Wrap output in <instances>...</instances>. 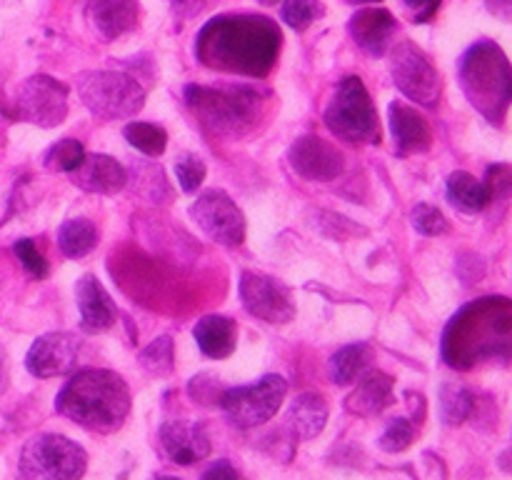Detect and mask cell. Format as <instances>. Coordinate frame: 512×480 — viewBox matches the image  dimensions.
Here are the masks:
<instances>
[{"label":"cell","instance_id":"35","mask_svg":"<svg viewBox=\"0 0 512 480\" xmlns=\"http://www.w3.org/2000/svg\"><path fill=\"white\" fill-rule=\"evenodd\" d=\"M208 168H205L203 158H198L195 153H180L175 158V178H178L183 193H195V190L203 185Z\"/></svg>","mask_w":512,"mask_h":480},{"label":"cell","instance_id":"42","mask_svg":"<svg viewBox=\"0 0 512 480\" xmlns=\"http://www.w3.org/2000/svg\"><path fill=\"white\" fill-rule=\"evenodd\" d=\"M200 480H243V475H240V470L230 460L220 458L203 470Z\"/></svg>","mask_w":512,"mask_h":480},{"label":"cell","instance_id":"12","mask_svg":"<svg viewBox=\"0 0 512 480\" xmlns=\"http://www.w3.org/2000/svg\"><path fill=\"white\" fill-rule=\"evenodd\" d=\"M190 218L215 243L235 248L245 240V215L225 190H205L190 205Z\"/></svg>","mask_w":512,"mask_h":480},{"label":"cell","instance_id":"3","mask_svg":"<svg viewBox=\"0 0 512 480\" xmlns=\"http://www.w3.org/2000/svg\"><path fill=\"white\" fill-rule=\"evenodd\" d=\"M55 413L93 433H115L130 413L128 383L115 370H78L60 388Z\"/></svg>","mask_w":512,"mask_h":480},{"label":"cell","instance_id":"26","mask_svg":"<svg viewBox=\"0 0 512 480\" xmlns=\"http://www.w3.org/2000/svg\"><path fill=\"white\" fill-rule=\"evenodd\" d=\"M475 403H478V395L470 388L458 383H443V388L438 393L440 420L448 428H458V425L468 423L473 418Z\"/></svg>","mask_w":512,"mask_h":480},{"label":"cell","instance_id":"4","mask_svg":"<svg viewBox=\"0 0 512 480\" xmlns=\"http://www.w3.org/2000/svg\"><path fill=\"white\" fill-rule=\"evenodd\" d=\"M190 113L215 135L245 138L253 133L273 105V93L258 85H195L185 88Z\"/></svg>","mask_w":512,"mask_h":480},{"label":"cell","instance_id":"32","mask_svg":"<svg viewBox=\"0 0 512 480\" xmlns=\"http://www.w3.org/2000/svg\"><path fill=\"white\" fill-rule=\"evenodd\" d=\"M85 158V148L80 140L65 138L58 140L55 145H50V150L45 153V168L55 170V173H73Z\"/></svg>","mask_w":512,"mask_h":480},{"label":"cell","instance_id":"20","mask_svg":"<svg viewBox=\"0 0 512 480\" xmlns=\"http://www.w3.org/2000/svg\"><path fill=\"white\" fill-rule=\"evenodd\" d=\"M70 178H73V185H78L85 193L115 195L128 185V170L110 155L85 153L83 163L70 173Z\"/></svg>","mask_w":512,"mask_h":480},{"label":"cell","instance_id":"6","mask_svg":"<svg viewBox=\"0 0 512 480\" xmlns=\"http://www.w3.org/2000/svg\"><path fill=\"white\" fill-rule=\"evenodd\" d=\"M323 118L330 133H335V138L345 140V143L378 145L383 138L373 98L363 80L355 75L340 80Z\"/></svg>","mask_w":512,"mask_h":480},{"label":"cell","instance_id":"27","mask_svg":"<svg viewBox=\"0 0 512 480\" xmlns=\"http://www.w3.org/2000/svg\"><path fill=\"white\" fill-rule=\"evenodd\" d=\"M98 245V228L88 218L65 220L58 230V248L65 258H85Z\"/></svg>","mask_w":512,"mask_h":480},{"label":"cell","instance_id":"44","mask_svg":"<svg viewBox=\"0 0 512 480\" xmlns=\"http://www.w3.org/2000/svg\"><path fill=\"white\" fill-rule=\"evenodd\" d=\"M405 398L410 400V410H413V423L415 425H420L425 420V413H428V410H425V398L420 393H413V390H408V393H405Z\"/></svg>","mask_w":512,"mask_h":480},{"label":"cell","instance_id":"47","mask_svg":"<svg viewBox=\"0 0 512 480\" xmlns=\"http://www.w3.org/2000/svg\"><path fill=\"white\" fill-rule=\"evenodd\" d=\"M258 3L268 5V8H270V5H278V3H283V0H258Z\"/></svg>","mask_w":512,"mask_h":480},{"label":"cell","instance_id":"39","mask_svg":"<svg viewBox=\"0 0 512 480\" xmlns=\"http://www.w3.org/2000/svg\"><path fill=\"white\" fill-rule=\"evenodd\" d=\"M190 398L200 405H208V408H215L220 403V395H223L225 388H218V380L210 378V375H198V378L190 380Z\"/></svg>","mask_w":512,"mask_h":480},{"label":"cell","instance_id":"11","mask_svg":"<svg viewBox=\"0 0 512 480\" xmlns=\"http://www.w3.org/2000/svg\"><path fill=\"white\" fill-rule=\"evenodd\" d=\"M70 88L50 75H30L15 95V118L40 128H55L68 115Z\"/></svg>","mask_w":512,"mask_h":480},{"label":"cell","instance_id":"9","mask_svg":"<svg viewBox=\"0 0 512 480\" xmlns=\"http://www.w3.org/2000/svg\"><path fill=\"white\" fill-rule=\"evenodd\" d=\"M288 395V383L280 375L270 373L263 375L253 385H238V388H225L220 395L218 408L223 410L225 418L240 430L258 428L268 420L275 418V413L283 405Z\"/></svg>","mask_w":512,"mask_h":480},{"label":"cell","instance_id":"29","mask_svg":"<svg viewBox=\"0 0 512 480\" xmlns=\"http://www.w3.org/2000/svg\"><path fill=\"white\" fill-rule=\"evenodd\" d=\"M133 180V190L140 195V198L150 200V203H163V200L173 198L168 188V180H165V173L160 165L145 163V160H138L133 168V173H128V183Z\"/></svg>","mask_w":512,"mask_h":480},{"label":"cell","instance_id":"14","mask_svg":"<svg viewBox=\"0 0 512 480\" xmlns=\"http://www.w3.org/2000/svg\"><path fill=\"white\" fill-rule=\"evenodd\" d=\"M288 160L300 178L313 183H333L345 173L343 150L320 135H303L295 140L288 150Z\"/></svg>","mask_w":512,"mask_h":480},{"label":"cell","instance_id":"37","mask_svg":"<svg viewBox=\"0 0 512 480\" xmlns=\"http://www.w3.org/2000/svg\"><path fill=\"white\" fill-rule=\"evenodd\" d=\"M483 185L490 195V203H493V200H510L512 198V165L510 163L490 165V168L485 170Z\"/></svg>","mask_w":512,"mask_h":480},{"label":"cell","instance_id":"17","mask_svg":"<svg viewBox=\"0 0 512 480\" xmlns=\"http://www.w3.org/2000/svg\"><path fill=\"white\" fill-rule=\"evenodd\" d=\"M348 33L363 53L370 58H383L393 48L398 18L388 8H360L350 15Z\"/></svg>","mask_w":512,"mask_h":480},{"label":"cell","instance_id":"33","mask_svg":"<svg viewBox=\"0 0 512 480\" xmlns=\"http://www.w3.org/2000/svg\"><path fill=\"white\" fill-rule=\"evenodd\" d=\"M140 363L150 375H170L173 373V340L168 335H160L153 343L140 350Z\"/></svg>","mask_w":512,"mask_h":480},{"label":"cell","instance_id":"18","mask_svg":"<svg viewBox=\"0 0 512 480\" xmlns=\"http://www.w3.org/2000/svg\"><path fill=\"white\" fill-rule=\"evenodd\" d=\"M75 300H78L83 333L98 335L113 328L118 310H115V303L108 295V290L103 288V283L95 275H83L75 283Z\"/></svg>","mask_w":512,"mask_h":480},{"label":"cell","instance_id":"28","mask_svg":"<svg viewBox=\"0 0 512 480\" xmlns=\"http://www.w3.org/2000/svg\"><path fill=\"white\" fill-rule=\"evenodd\" d=\"M370 360H373V353L365 343L345 345L330 358V378L338 385L355 383V378H360L368 370Z\"/></svg>","mask_w":512,"mask_h":480},{"label":"cell","instance_id":"30","mask_svg":"<svg viewBox=\"0 0 512 480\" xmlns=\"http://www.w3.org/2000/svg\"><path fill=\"white\" fill-rule=\"evenodd\" d=\"M123 135L135 150H140L148 158H160L165 153V148H168V133H165L163 125L135 120V123L125 125Z\"/></svg>","mask_w":512,"mask_h":480},{"label":"cell","instance_id":"22","mask_svg":"<svg viewBox=\"0 0 512 480\" xmlns=\"http://www.w3.org/2000/svg\"><path fill=\"white\" fill-rule=\"evenodd\" d=\"M393 385L395 380L388 373L373 370L345 398V410L360 415V418H375V415H380L385 408L393 405Z\"/></svg>","mask_w":512,"mask_h":480},{"label":"cell","instance_id":"24","mask_svg":"<svg viewBox=\"0 0 512 480\" xmlns=\"http://www.w3.org/2000/svg\"><path fill=\"white\" fill-rule=\"evenodd\" d=\"M328 425V400L320 393H300L288 410V428L295 438L313 440Z\"/></svg>","mask_w":512,"mask_h":480},{"label":"cell","instance_id":"8","mask_svg":"<svg viewBox=\"0 0 512 480\" xmlns=\"http://www.w3.org/2000/svg\"><path fill=\"white\" fill-rule=\"evenodd\" d=\"M18 468L23 480H80L88 470V453L65 435L40 433L23 445Z\"/></svg>","mask_w":512,"mask_h":480},{"label":"cell","instance_id":"48","mask_svg":"<svg viewBox=\"0 0 512 480\" xmlns=\"http://www.w3.org/2000/svg\"><path fill=\"white\" fill-rule=\"evenodd\" d=\"M155 480H180V478H175V475H158Z\"/></svg>","mask_w":512,"mask_h":480},{"label":"cell","instance_id":"36","mask_svg":"<svg viewBox=\"0 0 512 480\" xmlns=\"http://www.w3.org/2000/svg\"><path fill=\"white\" fill-rule=\"evenodd\" d=\"M410 220H413V228L420 235H425V238H438V235H445L450 230L448 218L430 203L415 205L413 213H410Z\"/></svg>","mask_w":512,"mask_h":480},{"label":"cell","instance_id":"23","mask_svg":"<svg viewBox=\"0 0 512 480\" xmlns=\"http://www.w3.org/2000/svg\"><path fill=\"white\" fill-rule=\"evenodd\" d=\"M193 338L200 353L208 355V358H230L235 353V345H238V325L225 315H203L195 323Z\"/></svg>","mask_w":512,"mask_h":480},{"label":"cell","instance_id":"2","mask_svg":"<svg viewBox=\"0 0 512 480\" xmlns=\"http://www.w3.org/2000/svg\"><path fill=\"white\" fill-rule=\"evenodd\" d=\"M445 365L473 370L478 365L512 363V298L483 295L465 303L448 320L440 340Z\"/></svg>","mask_w":512,"mask_h":480},{"label":"cell","instance_id":"16","mask_svg":"<svg viewBox=\"0 0 512 480\" xmlns=\"http://www.w3.org/2000/svg\"><path fill=\"white\" fill-rule=\"evenodd\" d=\"M158 440L165 458L178 465L200 463L213 450L208 430H205L203 423H195V420H168V423L160 425Z\"/></svg>","mask_w":512,"mask_h":480},{"label":"cell","instance_id":"21","mask_svg":"<svg viewBox=\"0 0 512 480\" xmlns=\"http://www.w3.org/2000/svg\"><path fill=\"white\" fill-rule=\"evenodd\" d=\"M85 15H88L90 28L100 38L115 40L138 25L140 3L138 0H90Z\"/></svg>","mask_w":512,"mask_h":480},{"label":"cell","instance_id":"41","mask_svg":"<svg viewBox=\"0 0 512 480\" xmlns=\"http://www.w3.org/2000/svg\"><path fill=\"white\" fill-rule=\"evenodd\" d=\"M403 5L410 10L415 23L423 25V23H430V20L438 15L443 0H403Z\"/></svg>","mask_w":512,"mask_h":480},{"label":"cell","instance_id":"10","mask_svg":"<svg viewBox=\"0 0 512 480\" xmlns=\"http://www.w3.org/2000/svg\"><path fill=\"white\" fill-rule=\"evenodd\" d=\"M390 50H393L390 73L400 93L423 108H435L443 95V83H440V73L433 60L410 40H403Z\"/></svg>","mask_w":512,"mask_h":480},{"label":"cell","instance_id":"5","mask_svg":"<svg viewBox=\"0 0 512 480\" xmlns=\"http://www.w3.org/2000/svg\"><path fill=\"white\" fill-rule=\"evenodd\" d=\"M460 90L495 128H503L512 108V63L495 40H475L458 63Z\"/></svg>","mask_w":512,"mask_h":480},{"label":"cell","instance_id":"13","mask_svg":"<svg viewBox=\"0 0 512 480\" xmlns=\"http://www.w3.org/2000/svg\"><path fill=\"white\" fill-rule=\"evenodd\" d=\"M240 300L245 310L258 320L270 325H285L295 318V305L290 298V290L275 278L255 270H243L238 285Z\"/></svg>","mask_w":512,"mask_h":480},{"label":"cell","instance_id":"45","mask_svg":"<svg viewBox=\"0 0 512 480\" xmlns=\"http://www.w3.org/2000/svg\"><path fill=\"white\" fill-rule=\"evenodd\" d=\"M8 390V358H5V353L0 350V395Z\"/></svg>","mask_w":512,"mask_h":480},{"label":"cell","instance_id":"38","mask_svg":"<svg viewBox=\"0 0 512 480\" xmlns=\"http://www.w3.org/2000/svg\"><path fill=\"white\" fill-rule=\"evenodd\" d=\"M13 253H15V258L20 260V265H23V268L28 270L33 278H38V280L48 278L50 265H48V260L43 258V253H40L38 245H35L33 240L30 238L18 240V243L13 245Z\"/></svg>","mask_w":512,"mask_h":480},{"label":"cell","instance_id":"25","mask_svg":"<svg viewBox=\"0 0 512 480\" xmlns=\"http://www.w3.org/2000/svg\"><path fill=\"white\" fill-rule=\"evenodd\" d=\"M445 193H448L450 205L465 215L483 213L490 205V195L485 190L483 180L475 178L473 173H465V170H455V173L448 175Z\"/></svg>","mask_w":512,"mask_h":480},{"label":"cell","instance_id":"7","mask_svg":"<svg viewBox=\"0 0 512 480\" xmlns=\"http://www.w3.org/2000/svg\"><path fill=\"white\" fill-rule=\"evenodd\" d=\"M85 108L100 120H125L140 113L145 105V88L120 70H88L75 80Z\"/></svg>","mask_w":512,"mask_h":480},{"label":"cell","instance_id":"34","mask_svg":"<svg viewBox=\"0 0 512 480\" xmlns=\"http://www.w3.org/2000/svg\"><path fill=\"white\" fill-rule=\"evenodd\" d=\"M415 433H418V425L413 423L410 418H393L388 425H385V430L380 433V450H385V453H403V450H408L410 445H413L415 440Z\"/></svg>","mask_w":512,"mask_h":480},{"label":"cell","instance_id":"31","mask_svg":"<svg viewBox=\"0 0 512 480\" xmlns=\"http://www.w3.org/2000/svg\"><path fill=\"white\" fill-rule=\"evenodd\" d=\"M325 15V5L320 0H283L280 5V18L298 33H305L315 20Z\"/></svg>","mask_w":512,"mask_h":480},{"label":"cell","instance_id":"15","mask_svg":"<svg viewBox=\"0 0 512 480\" xmlns=\"http://www.w3.org/2000/svg\"><path fill=\"white\" fill-rule=\"evenodd\" d=\"M80 343L70 333H45L30 345L25 355V368L35 378H58L70 373L78 360Z\"/></svg>","mask_w":512,"mask_h":480},{"label":"cell","instance_id":"40","mask_svg":"<svg viewBox=\"0 0 512 480\" xmlns=\"http://www.w3.org/2000/svg\"><path fill=\"white\" fill-rule=\"evenodd\" d=\"M205 3H208V0H170V13H173L178 28L183 23H188V20L198 18L205 10Z\"/></svg>","mask_w":512,"mask_h":480},{"label":"cell","instance_id":"43","mask_svg":"<svg viewBox=\"0 0 512 480\" xmlns=\"http://www.w3.org/2000/svg\"><path fill=\"white\" fill-rule=\"evenodd\" d=\"M485 8L493 18L512 20V0H485Z\"/></svg>","mask_w":512,"mask_h":480},{"label":"cell","instance_id":"1","mask_svg":"<svg viewBox=\"0 0 512 480\" xmlns=\"http://www.w3.org/2000/svg\"><path fill=\"white\" fill-rule=\"evenodd\" d=\"M280 48V25L258 13L215 15L195 38V58L200 65L248 78H268L278 63Z\"/></svg>","mask_w":512,"mask_h":480},{"label":"cell","instance_id":"46","mask_svg":"<svg viewBox=\"0 0 512 480\" xmlns=\"http://www.w3.org/2000/svg\"><path fill=\"white\" fill-rule=\"evenodd\" d=\"M348 5H373V3H383V0H345Z\"/></svg>","mask_w":512,"mask_h":480},{"label":"cell","instance_id":"19","mask_svg":"<svg viewBox=\"0 0 512 480\" xmlns=\"http://www.w3.org/2000/svg\"><path fill=\"white\" fill-rule=\"evenodd\" d=\"M390 133H393L395 153L398 155H418L428 153L433 145V130L428 120L403 100L390 103Z\"/></svg>","mask_w":512,"mask_h":480}]
</instances>
